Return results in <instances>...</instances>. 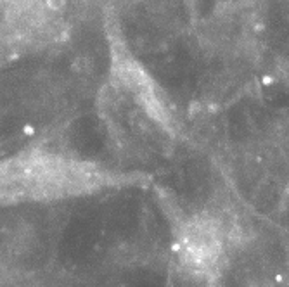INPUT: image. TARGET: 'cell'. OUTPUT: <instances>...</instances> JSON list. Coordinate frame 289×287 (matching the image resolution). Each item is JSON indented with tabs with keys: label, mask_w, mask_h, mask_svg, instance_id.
I'll list each match as a JSON object with an SVG mask.
<instances>
[{
	"label": "cell",
	"mask_w": 289,
	"mask_h": 287,
	"mask_svg": "<svg viewBox=\"0 0 289 287\" xmlns=\"http://www.w3.org/2000/svg\"><path fill=\"white\" fill-rule=\"evenodd\" d=\"M180 254L185 266L197 273H212L224 254V233L213 221H196L182 235Z\"/></svg>",
	"instance_id": "obj_1"
},
{
	"label": "cell",
	"mask_w": 289,
	"mask_h": 287,
	"mask_svg": "<svg viewBox=\"0 0 289 287\" xmlns=\"http://www.w3.org/2000/svg\"><path fill=\"white\" fill-rule=\"evenodd\" d=\"M45 4L51 11H61L66 6V0H45Z\"/></svg>",
	"instance_id": "obj_2"
}]
</instances>
